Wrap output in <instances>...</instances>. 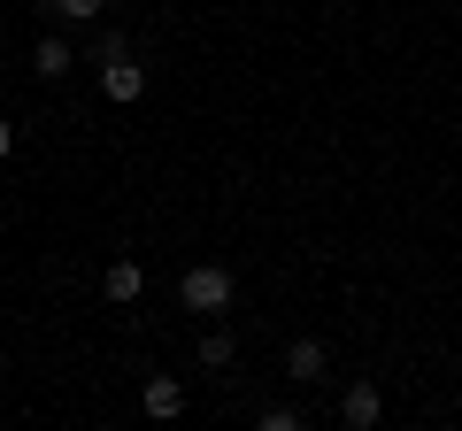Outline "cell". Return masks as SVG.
<instances>
[{
  "mask_svg": "<svg viewBox=\"0 0 462 431\" xmlns=\"http://www.w3.org/2000/svg\"><path fill=\"white\" fill-rule=\"evenodd\" d=\"M231 270H216V262H200V270H185L178 278V300H185V316H224L231 308Z\"/></svg>",
  "mask_w": 462,
  "mask_h": 431,
  "instance_id": "1",
  "label": "cell"
},
{
  "mask_svg": "<svg viewBox=\"0 0 462 431\" xmlns=\"http://www.w3.org/2000/svg\"><path fill=\"white\" fill-rule=\"evenodd\" d=\"M378 416H385V393H378L370 378H355V385L339 393V424H346V431H378Z\"/></svg>",
  "mask_w": 462,
  "mask_h": 431,
  "instance_id": "2",
  "label": "cell"
},
{
  "mask_svg": "<svg viewBox=\"0 0 462 431\" xmlns=\"http://www.w3.org/2000/svg\"><path fill=\"white\" fill-rule=\"evenodd\" d=\"M100 93H108L116 108H132V100L147 93V69H139V54H116V62H100Z\"/></svg>",
  "mask_w": 462,
  "mask_h": 431,
  "instance_id": "3",
  "label": "cell"
},
{
  "mask_svg": "<svg viewBox=\"0 0 462 431\" xmlns=\"http://www.w3.org/2000/svg\"><path fill=\"white\" fill-rule=\"evenodd\" d=\"M69 69H78V47L47 32V39H39V47H32V78H47V85H54V78H69Z\"/></svg>",
  "mask_w": 462,
  "mask_h": 431,
  "instance_id": "4",
  "label": "cell"
},
{
  "mask_svg": "<svg viewBox=\"0 0 462 431\" xmlns=\"http://www.w3.org/2000/svg\"><path fill=\"white\" fill-rule=\"evenodd\" d=\"M139 408H147L154 424H170V416H185V385L178 378H147L139 385Z\"/></svg>",
  "mask_w": 462,
  "mask_h": 431,
  "instance_id": "5",
  "label": "cell"
},
{
  "mask_svg": "<svg viewBox=\"0 0 462 431\" xmlns=\"http://www.w3.org/2000/svg\"><path fill=\"white\" fill-rule=\"evenodd\" d=\"M100 293H108L116 308H124V300H139V293H147V270H139L132 254H124V262H108V270H100Z\"/></svg>",
  "mask_w": 462,
  "mask_h": 431,
  "instance_id": "6",
  "label": "cell"
},
{
  "mask_svg": "<svg viewBox=\"0 0 462 431\" xmlns=\"http://www.w3.org/2000/svg\"><path fill=\"white\" fill-rule=\"evenodd\" d=\"M324 362H331L324 339H293V347H285V378H293V385H316V378H324Z\"/></svg>",
  "mask_w": 462,
  "mask_h": 431,
  "instance_id": "7",
  "label": "cell"
},
{
  "mask_svg": "<svg viewBox=\"0 0 462 431\" xmlns=\"http://www.w3.org/2000/svg\"><path fill=\"white\" fill-rule=\"evenodd\" d=\"M231 354H239V339H231L224 324H208V332H200V370H231Z\"/></svg>",
  "mask_w": 462,
  "mask_h": 431,
  "instance_id": "8",
  "label": "cell"
},
{
  "mask_svg": "<svg viewBox=\"0 0 462 431\" xmlns=\"http://www.w3.org/2000/svg\"><path fill=\"white\" fill-rule=\"evenodd\" d=\"M39 8H47V16H62V23H93L108 0H39Z\"/></svg>",
  "mask_w": 462,
  "mask_h": 431,
  "instance_id": "9",
  "label": "cell"
},
{
  "mask_svg": "<svg viewBox=\"0 0 462 431\" xmlns=\"http://www.w3.org/2000/svg\"><path fill=\"white\" fill-rule=\"evenodd\" d=\"M116 54H132V39H124V32H100L93 39V62H116Z\"/></svg>",
  "mask_w": 462,
  "mask_h": 431,
  "instance_id": "10",
  "label": "cell"
},
{
  "mask_svg": "<svg viewBox=\"0 0 462 431\" xmlns=\"http://www.w3.org/2000/svg\"><path fill=\"white\" fill-rule=\"evenodd\" d=\"M263 431H300V408H263Z\"/></svg>",
  "mask_w": 462,
  "mask_h": 431,
  "instance_id": "11",
  "label": "cell"
},
{
  "mask_svg": "<svg viewBox=\"0 0 462 431\" xmlns=\"http://www.w3.org/2000/svg\"><path fill=\"white\" fill-rule=\"evenodd\" d=\"M8 154H16V124L0 116V162H8Z\"/></svg>",
  "mask_w": 462,
  "mask_h": 431,
  "instance_id": "12",
  "label": "cell"
}]
</instances>
